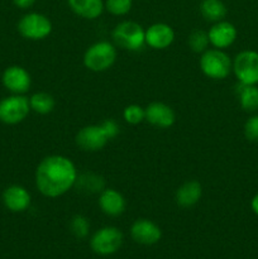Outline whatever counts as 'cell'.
Here are the masks:
<instances>
[{"mask_svg":"<svg viewBox=\"0 0 258 259\" xmlns=\"http://www.w3.org/2000/svg\"><path fill=\"white\" fill-rule=\"evenodd\" d=\"M244 134L249 141L258 142V115L248 119L244 125Z\"/></svg>","mask_w":258,"mask_h":259,"instance_id":"obj_27","label":"cell"},{"mask_svg":"<svg viewBox=\"0 0 258 259\" xmlns=\"http://www.w3.org/2000/svg\"><path fill=\"white\" fill-rule=\"evenodd\" d=\"M233 70L240 83H258V53L254 51H243L238 53L233 62Z\"/></svg>","mask_w":258,"mask_h":259,"instance_id":"obj_7","label":"cell"},{"mask_svg":"<svg viewBox=\"0 0 258 259\" xmlns=\"http://www.w3.org/2000/svg\"><path fill=\"white\" fill-rule=\"evenodd\" d=\"M175 40V32L166 23L152 24L146 30V45L153 50H164Z\"/></svg>","mask_w":258,"mask_h":259,"instance_id":"obj_13","label":"cell"},{"mask_svg":"<svg viewBox=\"0 0 258 259\" xmlns=\"http://www.w3.org/2000/svg\"><path fill=\"white\" fill-rule=\"evenodd\" d=\"M146 119L151 125L157 126V128H169L174 125L176 120V114L174 109L164 103L159 101H153L144 109Z\"/></svg>","mask_w":258,"mask_h":259,"instance_id":"obj_11","label":"cell"},{"mask_svg":"<svg viewBox=\"0 0 258 259\" xmlns=\"http://www.w3.org/2000/svg\"><path fill=\"white\" fill-rule=\"evenodd\" d=\"M111 35L118 47L131 52L141 51L146 45V30L138 23L131 20L119 23Z\"/></svg>","mask_w":258,"mask_h":259,"instance_id":"obj_2","label":"cell"},{"mask_svg":"<svg viewBox=\"0 0 258 259\" xmlns=\"http://www.w3.org/2000/svg\"><path fill=\"white\" fill-rule=\"evenodd\" d=\"M100 125L101 128H103L104 133H105L106 137H108L109 141L115 138V137L119 134L118 124H116L114 120H111V119H106V120H104Z\"/></svg>","mask_w":258,"mask_h":259,"instance_id":"obj_28","label":"cell"},{"mask_svg":"<svg viewBox=\"0 0 258 259\" xmlns=\"http://www.w3.org/2000/svg\"><path fill=\"white\" fill-rule=\"evenodd\" d=\"M121 243H123V234L115 227L101 228L90 240L93 250L100 255L113 254L120 248Z\"/></svg>","mask_w":258,"mask_h":259,"instance_id":"obj_8","label":"cell"},{"mask_svg":"<svg viewBox=\"0 0 258 259\" xmlns=\"http://www.w3.org/2000/svg\"><path fill=\"white\" fill-rule=\"evenodd\" d=\"M13 3L15 4V7L20 8V9H27L34 4L35 0H13Z\"/></svg>","mask_w":258,"mask_h":259,"instance_id":"obj_29","label":"cell"},{"mask_svg":"<svg viewBox=\"0 0 258 259\" xmlns=\"http://www.w3.org/2000/svg\"><path fill=\"white\" fill-rule=\"evenodd\" d=\"M71 232L73 233L76 238H85L89 234V229H90V224H89L88 219L82 215H75L71 220Z\"/></svg>","mask_w":258,"mask_h":259,"instance_id":"obj_26","label":"cell"},{"mask_svg":"<svg viewBox=\"0 0 258 259\" xmlns=\"http://www.w3.org/2000/svg\"><path fill=\"white\" fill-rule=\"evenodd\" d=\"M123 118L125 119L126 123L132 124V125H137V124L142 123L146 119V114H144V109L142 106L132 104V105H128L124 109Z\"/></svg>","mask_w":258,"mask_h":259,"instance_id":"obj_25","label":"cell"},{"mask_svg":"<svg viewBox=\"0 0 258 259\" xmlns=\"http://www.w3.org/2000/svg\"><path fill=\"white\" fill-rule=\"evenodd\" d=\"M104 179L101 176L94 174H85L77 176L75 186H77L78 190L85 192H101L104 190Z\"/></svg>","mask_w":258,"mask_h":259,"instance_id":"obj_22","label":"cell"},{"mask_svg":"<svg viewBox=\"0 0 258 259\" xmlns=\"http://www.w3.org/2000/svg\"><path fill=\"white\" fill-rule=\"evenodd\" d=\"M68 7L76 15L85 19H96L103 13V0H67Z\"/></svg>","mask_w":258,"mask_h":259,"instance_id":"obj_18","label":"cell"},{"mask_svg":"<svg viewBox=\"0 0 258 259\" xmlns=\"http://www.w3.org/2000/svg\"><path fill=\"white\" fill-rule=\"evenodd\" d=\"M190 50L196 53H202L207 50L210 45L209 35L204 30H194L190 33L189 39H187Z\"/></svg>","mask_w":258,"mask_h":259,"instance_id":"obj_23","label":"cell"},{"mask_svg":"<svg viewBox=\"0 0 258 259\" xmlns=\"http://www.w3.org/2000/svg\"><path fill=\"white\" fill-rule=\"evenodd\" d=\"M115 60V47L106 40H100L91 45L83 55V65L93 72H104L109 70Z\"/></svg>","mask_w":258,"mask_h":259,"instance_id":"obj_3","label":"cell"},{"mask_svg":"<svg viewBox=\"0 0 258 259\" xmlns=\"http://www.w3.org/2000/svg\"><path fill=\"white\" fill-rule=\"evenodd\" d=\"M18 32L25 39H45L52 32V23L40 13H28L20 18L18 23Z\"/></svg>","mask_w":258,"mask_h":259,"instance_id":"obj_5","label":"cell"},{"mask_svg":"<svg viewBox=\"0 0 258 259\" xmlns=\"http://www.w3.org/2000/svg\"><path fill=\"white\" fill-rule=\"evenodd\" d=\"M3 85L15 95H23L30 89L32 78L28 71L22 66H9L3 72Z\"/></svg>","mask_w":258,"mask_h":259,"instance_id":"obj_9","label":"cell"},{"mask_svg":"<svg viewBox=\"0 0 258 259\" xmlns=\"http://www.w3.org/2000/svg\"><path fill=\"white\" fill-rule=\"evenodd\" d=\"M30 111L29 99L23 95H12L0 101V121L9 125L22 123Z\"/></svg>","mask_w":258,"mask_h":259,"instance_id":"obj_6","label":"cell"},{"mask_svg":"<svg viewBox=\"0 0 258 259\" xmlns=\"http://www.w3.org/2000/svg\"><path fill=\"white\" fill-rule=\"evenodd\" d=\"M77 180V169L70 158L53 154L43 158L35 169V186L46 197H60L70 191Z\"/></svg>","mask_w":258,"mask_h":259,"instance_id":"obj_1","label":"cell"},{"mask_svg":"<svg viewBox=\"0 0 258 259\" xmlns=\"http://www.w3.org/2000/svg\"><path fill=\"white\" fill-rule=\"evenodd\" d=\"M207 35H209L210 45H212L218 50H223L234 43L237 38V29L232 23L220 20L210 28Z\"/></svg>","mask_w":258,"mask_h":259,"instance_id":"obj_14","label":"cell"},{"mask_svg":"<svg viewBox=\"0 0 258 259\" xmlns=\"http://www.w3.org/2000/svg\"><path fill=\"white\" fill-rule=\"evenodd\" d=\"M239 103L244 110L255 111L258 109V88L255 85H244L240 83L237 86Z\"/></svg>","mask_w":258,"mask_h":259,"instance_id":"obj_20","label":"cell"},{"mask_svg":"<svg viewBox=\"0 0 258 259\" xmlns=\"http://www.w3.org/2000/svg\"><path fill=\"white\" fill-rule=\"evenodd\" d=\"M200 13L207 22H220L227 15V7L222 0H202Z\"/></svg>","mask_w":258,"mask_h":259,"instance_id":"obj_19","label":"cell"},{"mask_svg":"<svg viewBox=\"0 0 258 259\" xmlns=\"http://www.w3.org/2000/svg\"><path fill=\"white\" fill-rule=\"evenodd\" d=\"M131 235L137 243L143 245L156 244L162 237V232L153 222L148 219H138L131 228Z\"/></svg>","mask_w":258,"mask_h":259,"instance_id":"obj_12","label":"cell"},{"mask_svg":"<svg viewBox=\"0 0 258 259\" xmlns=\"http://www.w3.org/2000/svg\"><path fill=\"white\" fill-rule=\"evenodd\" d=\"M99 206L109 217H119L125 210V199L114 189H104L99 196Z\"/></svg>","mask_w":258,"mask_h":259,"instance_id":"obj_16","label":"cell"},{"mask_svg":"<svg viewBox=\"0 0 258 259\" xmlns=\"http://www.w3.org/2000/svg\"><path fill=\"white\" fill-rule=\"evenodd\" d=\"M3 202L10 211L23 212L29 207L30 194L23 186L12 185L3 192Z\"/></svg>","mask_w":258,"mask_h":259,"instance_id":"obj_15","label":"cell"},{"mask_svg":"<svg viewBox=\"0 0 258 259\" xmlns=\"http://www.w3.org/2000/svg\"><path fill=\"white\" fill-rule=\"evenodd\" d=\"M109 142L101 125H86L76 134V143L81 149L96 152L103 149Z\"/></svg>","mask_w":258,"mask_h":259,"instance_id":"obj_10","label":"cell"},{"mask_svg":"<svg viewBox=\"0 0 258 259\" xmlns=\"http://www.w3.org/2000/svg\"><path fill=\"white\" fill-rule=\"evenodd\" d=\"M200 68L206 77L223 80L229 76L233 63L227 53L218 48H212L202 52L200 57Z\"/></svg>","mask_w":258,"mask_h":259,"instance_id":"obj_4","label":"cell"},{"mask_svg":"<svg viewBox=\"0 0 258 259\" xmlns=\"http://www.w3.org/2000/svg\"><path fill=\"white\" fill-rule=\"evenodd\" d=\"M250 206H252V210L258 215V194L255 195L252 199V202H250Z\"/></svg>","mask_w":258,"mask_h":259,"instance_id":"obj_30","label":"cell"},{"mask_svg":"<svg viewBox=\"0 0 258 259\" xmlns=\"http://www.w3.org/2000/svg\"><path fill=\"white\" fill-rule=\"evenodd\" d=\"M104 5L110 14L120 17V15H125L131 12L133 0H106Z\"/></svg>","mask_w":258,"mask_h":259,"instance_id":"obj_24","label":"cell"},{"mask_svg":"<svg viewBox=\"0 0 258 259\" xmlns=\"http://www.w3.org/2000/svg\"><path fill=\"white\" fill-rule=\"evenodd\" d=\"M30 110L40 115L50 114L55 109V99L48 93H35L29 98Z\"/></svg>","mask_w":258,"mask_h":259,"instance_id":"obj_21","label":"cell"},{"mask_svg":"<svg viewBox=\"0 0 258 259\" xmlns=\"http://www.w3.org/2000/svg\"><path fill=\"white\" fill-rule=\"evenodd\" d=\"M202 195V187L197 181H187L176 191V202L181 207H191L199 202Z\"/></svg>","mask_w":258,"mask_h":259,"instance_id":"obj_17","label":"cell"}]
</instances>
